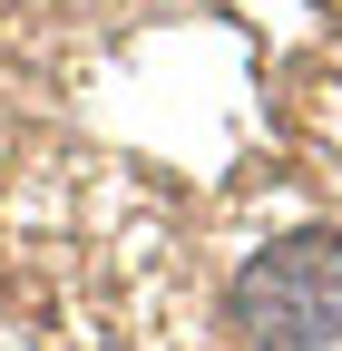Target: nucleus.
<instances>
[{
  "label": "nucleus",
  "mask_w": 342,
  "mask_h": 351,
  "mask_svg": "<svg viewBox=\"0 0 342 351\" xmlns=\"http://www.w3.org/2000/svg\"><path fill=\"white\" fill-rule=\"evenodd\" d=\"M216 322H225V351H342V234L304 225L244 254Z\"/></svg>",
  "instance_id": "nucleus-1"
}]
</instances>
